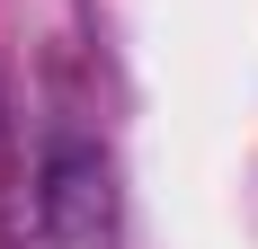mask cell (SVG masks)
<instances>
[{
    "label": "cell",
    "instance_id": "1",
    "mask_svg": "<svg viewBox=\"0 0 258 249\" xmlns=\"http://www.w3.org/2000/svg\"><path fill=\"white\" fill-rule=\"evenodd\" d=\"M36 214L62 249H125V187L98 143H53L36 169Z\"/></svg>",
    "mask_w": 258,
    "mask_h": 249
}]
</instances>
